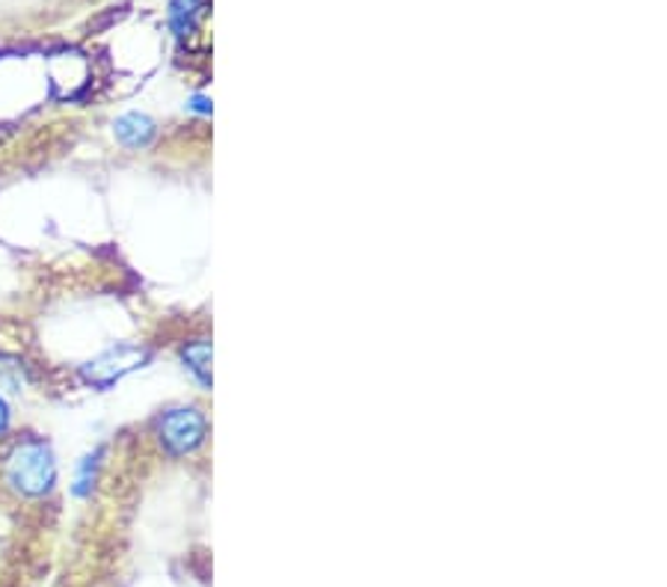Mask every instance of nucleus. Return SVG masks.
I'll list each match as a JSON object with an SVG mask.
<instances>
[{"label": "nucleus", "mask_w": 667, "mask_h": 587, "mask_svg": "<svg viewBox=\"0 0 667 587\" xmlns=\"http://www.w3.org/2000/svg\"><path fill=\"white\" fill-rule=\"evenodd\" d=\"M148 359L146 347L137 345H116L111 350H104L102 356H95L93 363L84 365V380L95 389H111L113 382H119L122 377H128L131 371L143 368Z\"/></svg>", "instance_id": "7ed1b4c3"}, {"label": "nucleus", "mask_w": 667, "mask_h": 587, "mask_svg": "<svg viewBox=\"0 0 667 587\" xmlns=\"http://www.w3.org/2000/svg\"><path fill=\"white\" fill-rule=\"evenodd\" d=\"M116 137L125 146H146L155 137V122L143 116V113H128L116 122Z\"/></svg>", "instance_id": "20e7f679"}, {"label": "nucleus", "mask_w": 667, "mask_h": 587, "mask_svg": "<svg viewBox=\"0 0 667 587\" xmlns=\"http://www.w3.org/2000/svg\"><path fill=\"white\" fill-rule=\"evenodd\" d=\"M10 424H12L10 403L3 401V395H0V437H3V433H7V430H10Z\"/></svg>", "instance_id": "423d86ee"}, {"label": "nucleus", "mask_w": 667, "mask_h": 587, "mask_svg": "<svg viewBox=\"0 0 667 587\" xmlns=\"http://www.w3.org/2000/svg\"><path fill=\"white\" fill-rule=\"evenodd\" d=\"M3 478L24 499H39V495L51 493V486L56 481L54 451H51L45 439H21L19 446L7 454Z\"/></svg>", "instance_id": "f257e3e1"}, {"label": "nucleus", "mask_w": 667, "mask_h": 587, "mask_svg": "<svg viewBox=\"0 0 667 587\" xmlns=\"http://www.w3.org/2000/svg\"><path fill=\"white\" fill-rule=\"evenodd\" d=\"M158 439L167 454H194L196 448L205 442V416L194 407L164 412L158 421Z\"/></svg>", "instance_id": "f03ea898"}, {"label": "nucleus", "mask_w": 667, "mask_h": 587, "mask_svg": "<svg viewBox=\"0 0 667 587\" xmlns=\"http://www.w3.org/2000/svg\"><path fill=\"white\" fill-rule=\"evenodd\" d=\"M181 359L190 368L196 380L202 386H211V345L205 338H196V342H187V347L181 350Z\"/></svg>", "instance_id": "39448f33"}]
</instances>
